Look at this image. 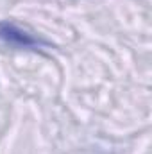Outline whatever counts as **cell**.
<instances>
[{
    "instance_id": "1",
    "label": "cell",
    "mask_w": 152,
    "mask_h": 154,
    "mask_svg": "<svg viewBox=\"0 0 152 154\" xmlns=\"http://www.w3.org/2000/svg\"><path fill=\"white\" fill-rule=\"evenodd\" d=\"M0 41L5 43L7 47L18 48V50H32V52H38V50L50 47L48 41L34 36L32 32H29L7 20L0 22Z\"/></svg>"
}]
</instances>
